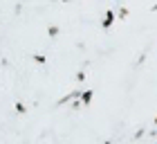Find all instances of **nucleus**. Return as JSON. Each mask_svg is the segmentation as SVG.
Wrapping results in <instances>:
<instances>
[{"label":"nucleus","mask_w":157,"mask_h":144,"mask_svg":"<svg viewBox=\"0 0 157 144\" xmlns=\"http://www.w3.org/2000/svg\"><path fill=\"white\" fill-rule=\"evenodd\" d=\"M153 124H155V126H157V117H155V119H153Z\"/></svg>","instance_id":"f8f14e48"},{"label":"nucleus","mask_w":157,"mask_h":144,"mask_svg":"<svg viewBox=\"0 0 157 144\" xmlns=\"http://www.w3.org/2000/svg\"><path fill=\"white\" fill-rule=\"evenodd\" d=\"M115 16H117V20H126L130 16V9L128 7H119V9H115Z\"/></svg>","instance_id":"7ed1b4c3"},{"label":"nucleus","mask_w":157,"mask_h":144,"mask_svg":"<svg viewBox=\"0 0 157 144\" xmlns=\"http://www.w3.org/2000/svg\"><path fill=\"white\" fill-rule=\"evenodd\" d=\"M70 108H72V110H81V108H83V104L78 102V99H74V102L70 104Z\"/></svg>","instance_id":"0eeeda50"},{"label":"nucleus","mask_w":157,"mask_h":144,"mask_svg":"<svg viewBox=\"0 0 157 144\" xmlns=\"http://www.w3.org/2000/svg\"><path fill=\"white\" fill-rule=\"evenodd\" d=\"M103 144H112V142H110V140H105V142H103Z\"/></svg>","instance_id":"ddd939ff"},{"label":"nucleus","mask_w":157,"mask_h":144,"mask_svg":"<svg viewBox=\"0 0 157 144\" xmlns=\"http://www.w3.org/2000/svg\"><path fill=\"white\" fill-rule=\"evenodd\" d=\"M115 20H117L115 9H108V11H105V16H103V20H101V27H103V30H110V27L115 25Z\"/></svg>","instance_id":"f257e3e1"},{"label":"nucleus","mask_w":157,"mask_h":144,"mask_svg":"<svg viewBox=\"0 0 157 144\" xmlns=\"http://www.w3.org/2000/svg\"><path fill=\"white\" fill-rule=\"evenodd\" d=\"M92 99H94V90H81V95H78V102L83 106H90Z\"/></svg>","instance_id":"f03ea898"},{"label":"nucleus","mask_w":157,"mask_h":144,"mask_svg":"<svg viewBox=\"0 0 157 144\" xmlns=\"http://www.w3.org/2000/svg\"><path fill=\"white\" fill-rule=\"evenodd\" d=\"M155 144H157V142H155Z\"/></svg>","instance_id":"4468645a"},{"label":"nucleus","mask_w":157,"mask_h":144,"mask_svg":"<svg viewBox=\"0 0 157 144\" xmlns=\"http://www.w3.org/2000/svg\"><path fill=\"white\" fill-rule=\"evenodd\" d=\"M144 61H146V52H141V54H139V59H137V66H141Z\"/></svg>","instance_id":"9d476101"},{"label":"nucleus","mask_w":157,"mask_h":144,"mask_svg":"<svg viewBox=\"0 0 157 144\" xmlns=\"http://www.w3.org/2000/svg\"><path fill=\"white\" fill-rule=\"evenodd\" d=\"M34 61L40 63V66H45V63H47V56H45V54H34Z\"/></svg>","instance_id":"39448f33"},{"label":"nucleus","mask_w":157,"mask_h":144,"mask_svg":"<svg viewBox=\"0 0 157 144\" xmlns=\"http://www.w3.org/2000/svg\"><path fill=\"white\" fill-rule=\"evenodd\" d=\"M144 135H146L144 128H137V131H135V135H132V140H139V138H144Z\"/></svg>","instance_id":"6e6552de"},{"label":"nucleus","mask_w":157,"mask_h":144,"mask_svg":"<svg viewBox=\"0 0 157 144\" xmlns=\"http://www.w3.org/2000/svg\"><path fill=\"white\" fill-rule=\"evenodd\" d=\"M151 9H153V11H157V5H153V7H151Z\"/></svg>","instance_id":"9b49d317"},{"label":"nucleus","mask_w":157,"mask_h":144,"mask_svg":"<svg viewBox=\"0 0 157 144\" xmlns=\"http://www.w3.org/2000/svg\"><path fill=\"white\" fill-rule=\"evenodd\" d=\"M59 34H61V27L59 25H49L47 27V36H49V38H56Z\"/></svg>","instance_id":"20e7f679"},{"label":"nucleus","mask_w":157,"mask_h":144,"mask_svg":"<svg viewBox=\"0 0 157 144\" xmlns=\"http://www.w3.org/2000/svg\"><path fill=\"white\" fill-rule=\"evenodd\" d=\"M85 77H88V74H85L83 70H78V72H76V81H85Z\"/></svg>","instance_id":"1a4fd4ad"},{"label":"nucleus","mask_w":157,"mask_h":144,"mask_svg":"<svg viewBox=\"0 0 157 144\" xmlns=\"http://www.w3.org/2000/svg\"><path fill=\"white\" fill-rule=\"evenodd\" d=\"M16 113H18V115H25V113H27V106H25L23 102H18V104H16Z\"/></svg>","instance_id":"423d86ee"}]
</instances>
